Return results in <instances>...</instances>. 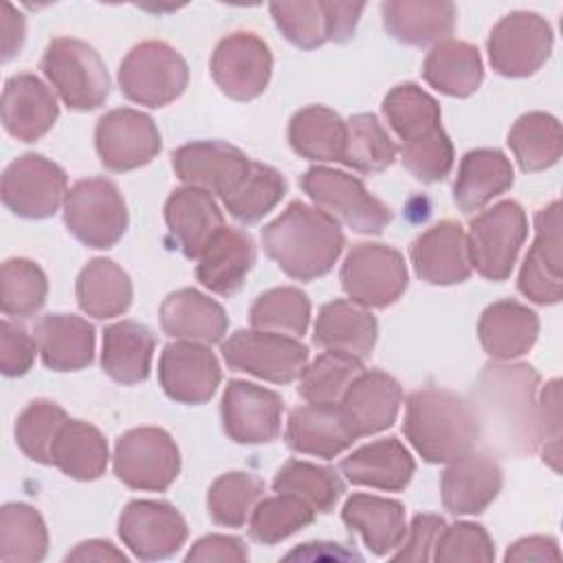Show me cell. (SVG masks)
Wrapping results in <instances>:
<instances>
[{
  "label": "cell",
  "mask_w": 563,
  "mask_h": 563,
  "mask_svg": "<svg viewBox=\"0 0 563 563\" xmlns=\"http://www.w3.org/2000/svg\"><path fill=\"white\" fill-rule=\"evenodd\" d=\"M539 380L528 363H488L482 369L468 405L488 449L510 457L539 449Z\"/></svg>",
  "instance_id": "obj_1"
},
{
  "label": "cell",
  "mask_w": 563,
  "mask_h": 563,
  "mask_svg": "<svg viewBox=\"0 0 563 563\" xmlns=\"http://www.w3.org/2000/svg\"><path fill=\"white\" fill-rule=\"evenodd\" d=\"M262 246L288 277L312 282L332 271L345 235L325 211L295 200L262 229Z\"/></svg>",
  "instance_id": "obj_2"
},
{
  "label": "cell",
  "mask_w": 563,
  "mask_h": 563,
  "mask_svg": "<svg viewBox=\"0 0 563 563\" xmlns=\"http://www.w3.org/2000/svg\"><path fill=\"white\" fill-rule=\"evenodd\" d=\"M383 114L402 143V165L420 183L444 180L455 156L438 101L416 84H398L383 99Z\"/></svg>",
  "instance_id": "obj_3"
},
{
  "label": "cell",
  "mask_w": 563,
  "mask_h": 563,
  "mask_svg": "<svg viewBox=\"0 0 563 563\" xmlns=\"http://www.w3.org/2000/svg\"><path fill=\"white\" fill-rule=\"evenodd\" d=\"M402 431L429 464H449L473 451L479 440L471 405L442 387H422L409 394Z\"/></svg>",
  "instance_id": "obj_4"
},
{
  "label": "cell",
  "mask_w": 563,
  "mask_h": 563,
  "mask_svg": "<svg viewBox=\"0 0 563 563\" xmlns=\"http://www.w3.org/2000/svg\"><path fill=\"white\" fill-rule=\"evenodd\" d=\"M40 68L70 110H97L110 97V75L103 59L81 40L53 37L42 55Z\"/></svg>",
  "instance_id": "obj_5"
},
{
  "label": "cell",
  "mask_w": 563,
  "mask_h": 563,
  "mask_svg": "<svg viewBox=\"0 0 563 563\" xmlns=\"http://www.w3.org/2000/svg\"><path fill=\"white\" fill-rule=\"evenodd\" d=\"M189 81V68L183 55L158 40L136 44L119 66L121 92L147 108H163L176 101Z\"/></svg>",
  "instance_id": "obj_6"
},
{
  "label": "cell",
  "mask_w": 563,
  "mask_h": 563,
  "mask_svg": "<svg viewBox=\"0 0 563 563\" xmlns=\"http://www.w3.org/2000/svg\"><path fill=\"white\" fill-rule=\"evenodd\" d=\"M526 235V211L515 200H501L477 213L466 235L471 268L490 282L508 279Z\"/></svg>",
  "instance_id": "obj_7"
},
{
  "label": "cell",
  "mask_w": 563,
  "mask_h": 563,
  "mask_svg": "<svg viewBox=\"0 0 563 563\" xmlns=\"http://www.w3.org/2000/svg\"><path fill=\"white\" fill-rule=\"evenodd\" d=\"M301 187L321 211L356 233L376 235L394 218L383 200L372 196L356 176L341 169L310 167L301 176Z\"/></svg>",
  "instance_id": "obj_8"
},
{
  "label": "cell",
  "mask_w": 563,
  "mask_h": 563,
  "mask_svg": "<svg viewBox=\"0 0 563 563\" xmlns=\"http://www.w3.org/2000/svg\"><path fill=\"white\" fill-rule=\"evenodd\" d=\"M64 222L81 244L110 249L128 229V207L112 180L84 178L64 200Z\"/></svg>",
  "instance_id": "obj_9"
},
{
  "label": "cell",
  "mask_w": 563,
  "mask_h": 563,
  "mask_svg": "<svg viewBox=\"0 0 563 563\" xmlns=\"http://www.w3.org/2000/svg\"><path fill=\"white\" fill-rule=\"evenodd\" d=\"M409 273L398 249L378 242L352 246L341 266L345 295L365 308H387L407 290Z\"/></svg>",
  "instance_id": "obj_10"
},
{
  "label": "cell",
  "mask_w": 563,
  "mask_h": 563,
  "mask_svg": "<svg viewBox=\"0 0 563 563\" xmlns=\"http://www.w3.org/2000/svg\"><path fill=\"white\" fill-rule=\"evenodd\" d=\"M220 352L231 369L275 385L295 383L308 365V347L299 339L255 328L235 330L222 341Z\"/></svg>",
  "instance_id": "obj_11"
},
{
  "label": "cell",
  "mask_w": 563,
  "mask_h": 563,
  "mask_svg": "<svg viewBox=\"0 0 563 563\" xmlns=\"http://www.w3.org/2000/svg\"><path fill=\"white\" fill-rule=\"evenodd\" d=\"M112 464L134 490H167L180 473V451L165 429L139 427L117 440Z\"/></svg>",
  "instance_id": "obj_12"
},
{
  "label": "cell",
  "mask_w": 563,
  "mask_h": 563,
  "mask_svg": "<svg viewBox=\"0 0 563 563\" xmlns=\"http://www.w3.org/2000/svg\"><path fill=\"white\" fill-rule=\"evenodd\" d=\"M554 44L552 26L532 11H512L490 31L486 48L493 70L504 77H530L550 57Z\"/></svg>",
  "instance_id": "obj_13"
},
{
  "label": "cell",
  "mask_w": 563,
  "mask_h": 563,
  "mask_svg": "<svg viewBox=\"0 0 563 563\" xmlns=\"http://www.w3.org/2000/svg\"><path fill=\"white\" fill-rule=\"evenodd\" d=\"M363 9V2L299 0L273 2L271 15L290 44L310 51L325 42H347L354 35Z\"/></svg>",
  "instance_id": "obj_14"
},
{
  "label": "cell",
  "mask_w": 563,
  "mask_h": 563,
  "mask_svg": "<svg viewBox=\"0 0 563 563\" xmlns=\"http://www.w3.org/2000/svg\"><path fill=\"white\" fill-rule=\"evenodd\" d=\"M2 202L20 218L53 216L68 196L66 172L42 154H22L2 174Z\"/></svg>",
  "instance_id": "obj_15"
},
{
  "label": "cell",
  "mask_w": 563,
  "mask_h": 563,
  "mask_svg": "<svg viewBox=\"0 0 563 563\" xmlns=\"http://www.w3.org/2000/svg\"><path fill=\"white\" fill-rule=\"evenodd\" d=\"M216 86L235 101L260 97L271 79L273 55L268 44L251 31H235L222 37L211 55Z\"/></svg>",
  "instance_id": "obj_16"
},
{
  "label": "cell",
  "mask_w": 563,
  "mask_h": 563,
  "mask_svg": "<svg viewBox=\"0 0 563 563\" xmlns=\"http://www.w3.org/2000/svg\"><path fill=\"white\" fill-rule=\"evenodd\" d=\"M95 147L106 169L130 172L154 161L161 152V134L145 112L117 108L97 121Z\"/></svg>",
  "instance_id": "obj_17"
},
{
  "label": "cell",
  "mask_w": 563,
  "mask_h": 563,
  "mask_svg": "<svg viewBox=\"0 0 563 563\" xmlns=\"http://www.w3.org/2000/svg\"><path fill=\"white\" fill-rule=\"evenodd\" d=\"M119 537L141 561L167 559L187 539V521L167 501L134 499L119 515Z\"/></svg>",
  "instance_id": "obj_18"
},
{
  "label": "cell",
  "mask_w": 563,
  "mask_h": 563,
  "mask_svg": "<svg viewBox=\"0 0 563 563\" xmlns=\"http://www.w3.org/2000/svg\"><path fill=\"white\" fill-rule=\"evenodd\" d=\"M284 400L273 389L229 380L220 402L224 433L238 444H266L282 431Z\"/></svg>",
  "instance_id": "obj_19"
},
{
  "label": "cell",
  "mask_w": 563,
  "mask_h": 563,
  "mask_svg": "<svg viewBox=\"0 0 563 563\" xmlns=\"http://www.w3.org/2000/svg\"><path fill=\"white\" fill-rule=\"evenodd\" d=\"M537 235L521 264L517 286L521 295L539 306L561 301V205L559 200L537 211Z\"/></svg>",
  "instance_id": "obj_20"
},
{
  "label": "cell",
  "mask_w": 563,
  "mask_h": 563,
  "mask_svg": "<svg viewBox=\"0 0 563 563\" xmlns=\"http://www.w3.org/2000/svg\"><path fill=\"white\" fill-rule=\"evenodd\" d=\"M222 372L216 354L205 343L176 341L163 347L158 358V380L163 391L183 405L211 400Z\"/></svg>",
  "instance_id": "obj_21"
},
{
  "label": "cell",
  "mask_w": 563,
  "mask_h": 563,
  "mask_svg": "<svg viewBox=\"0 0 563 563\" xmlns=\"http://www.w3.org/2000/svg\"><path fill=\"white\" fill-rule=\"evenodd\" d=\"M172 167L189 187L222 198L249 172L251 158L224 141H191L172 152Z\"/></svg>",
  "instance_id": "obj_22"
},
{
  "label": "cell",
  "mask_w": 563,
  "mask_h": 563,
  "mask_svg": "<svg viewBox=\"0 0 563 563\" xmlns=\"http://www.w3.org/2000/svg\"><path fill=\"white\" fill-rule=\"evenodd\" d=\"M501 484L504 473L495 455L468 451L449 462L440 477L442 506L451 515H479L495 501Z\"/></svg>",
  "instance_id": "obj_23"
},
{
  "label": "cell",
  "mask_w": 563,
  "mask_h": 563,
  "mask_svg": "<svg viewBox=\"0 0 563 563\" xmlns=\"http://www.w3.org/2000/svg\"><path fill=\"white\" fill-rule=\"evenodd\" d=\"M416 275L431 286H453L471 277L466 233L455 220H440L411 244Z\"/></svg>",
  "instance_id": "obj_24"
},
{
  "label": "cell",
  "mask_w": 563,
  "mask_h": 563,
  "mask_svg": "<svg viewBox=\"0 0 563 563\" xmlns=\"http://www.w3.org/2000/svg\"><path fill=\"white\" fill-rule=\"evenodd\" d=\"M402 389L394 376L380 369L361 372L343 394L339 407L354 438L389 429L398 416Z\"/></svg>",
  "instance_id": "obj_25"
},
{
  "label": "cell",
  "mask_w": 563,
  "mask_h": 563,
  "mask_svg": "<svg viewBox=\"0 0 563 563\" xmlns=\"http://www.w3.org/2000/svg\"><path fill=\"white\" fill-rule=\"evenodd\" d=\"M4 130L24 143L42 139L57 121L59 106L51 88L33 73H20L4 81L0 103Z\"/></svg>",
  "instance_id": "obj_26"
},
{
  "label": "cell",
  "mask_w": 563,
  "mask_h": 563,
  "mask_svg": "<svg viewBox=\"0 0 563 563\" xmlns=\"http://www.w3.org/2000/svg\"><path fill=\"white\" fill-rule=\"evenodd\" d=\"M165 222L183 255L198 260L205 246L224 227V216L209 191L187 185L169 194L165 202Z\"/></svg>",
  "instance_id": "obj_27"
},
{
  "label": "cell",
  "mask_w": 563,
  "mask_h": 563,
  "mask_svg": "<svg viewBox=\"0 0 563 563\" xmlns=\"http://www.w3.org/2000/svg\"><path fill=\"white\" fill-rule=\"evenodd\" d=\"M253 238L235 227H222L205 246L196 264L198 282L222 297L235 295L255 264Z\"/></svg>",
  "instance_id": "obj_28"
},
{
  "label": "cell",
  "mask_w": 563,
  "mask_h": 563,
  "mask_svg": "<svg viewBox=\"0 0 563 563\" xmlns=\"http://www.w3.org/2000/svg\"><path fill=\"white\" fill-rule=\"evenodd\" d=\"M354 440L339 405L310 402L292 409L286 422V444L303 455L332 460Z\"/></svg>",
  "instance_id": "obj_29"
},
{
  "label": "cell",
  "mask_w": 563,
  "mask_h": 563,
  "mask_svg": "<svg viewBox=\"0 0 563 563\" xmlns=\"http://www.w3.org/2000/svg\"><path fill=\"white\" fill-rule=\"evenodd\" d=\"M161 328L176 341L213 345L222 341L229 328L224 308L196 288H180L161 303Z\"/></svg>",
  "instance_id": "obj_30"
},
{
  "label": "cell",
  "mask_w": 563,
  "mask_h": 563,
  "mask_svg": "<svg viewBox=\"0 0 563 563\" xmlns=\"http://www.w3.org/2000/svg\"><path fill=\"white\" fill-rule=\"evenodd\" d=\"M33 334L42 363L53 372H77L92 363L95 328L77 314H44Z\"/></svg>",
  "instance_id": "obj_31"
},
{
  "label": "cell",
  "mask_w": 563,
  "mask_h": 563,
  "mask_svg": "<svg viewBox=\"0 0 563 563\" xmlns=\"http://www.w3.org/2000/svg\"><path fill=\"white\" fill-rule=\"evenodd\" d=\"M380 15L385 31L409 46H435L449 40L455 29V4L444 0L383 2Z\"/></svg>",
  "instance_id": "obj_32"
},
{
  "label": "cell",
  "mask_w": 563,
  "mask_h": 563,
  "mask_svg": "<svg viewBox=\"0 0 563 563\" xmlns=\"http://www.w3.org/2000/svg\"><path fill=\"white\" fill-rule=\"evenodd\" d=\"M416 471V462L398 438L369 442L341 462V473L356 486L398 493L407 488Z\"/></svg>",
  "instance_id": "obj_33"
},
{
  "label": "cell",
  "mask_w": 563,
  "mask_h": 563,
  "mask_svg": "<svg viewBox=\"0 0 563 563\" xmlns=\"http://www.w3.org/2000/svg\"><path fill=\"white\" fill-rule=\"evenodd\" d=\"M539 334V317L515 299L490 303L477 323V336L484 352L495 361H512L526 354Z\"/></svg>",
  "instance_id": "obj_34"
},
{
  "label": "cell",
  "mask_w": 563,
  "mask_h": 563,
  "mask_svg": "<svg viewBox=\"0 0 563 563\" xmlns=\"http://www.w3.org/2000/svg\"><path fill=\"white\" fill-rule=\"evenodd\" d=\"M376 336L378 323L369 308L358 306L350 299H334L321 306L314 321L312 341L319 347L365 358L372 354Z\"/></svg>",
  "instance_id": "obj_35"
},
{
  "label": "cell",
  "mask_w": 563,
  "mask_h": 563,
  "mask_svg": "<svg viewBox=\"0 0 563 563\" xmlns=\"http://www.w3.org/2000/svg\"><path fill=\"white\" fill-rule=\"evenodd\" d=\"M515 172L501 150L479 147L464 154L453 183V200L464 213L484 209L493 198L512 187Z\"/></svg>",
  "instance_id": "obj_36"
},
{
  "label": "cell",
  "mask_w": 563,
  "mask_h": 563,
  "mask_svg": "<svg viewBox=\"0 0 563 563\" xmlns=\"http://www.w3.org/2000/svg\"><path fill=\"white\" fill-rule=\"evenodd\" d=\"M345 526L361 534L367 550L376 556H385L396 550L405 534V506L396 499L356 493L341 510Z\"/></svg>",
  "instance_id": "obj_37"
},
{
  "label": "cell",
  "mask_w": 563,
  "mask_h": 563,
  "mask_svg": "<svg viewBox=\"0 0 563 563\" xmlns=\"http://www.w3.org/2000/svg\"><path fill=\"white\" fill-rule=\"evenodd\" d=\"M154 334L147 325L139 321H119L103 330L101 367L103 372L121 383L136 385L150 376Z\"/></svg>",
  "instance_id": "obj_38"
},
{
  "label": "cell",
  "mask_w": 563,
  "mask_h": 563,
  "mask_svg": "<svg viewBox=\"0 0 563 563\" xmlns=\"http://www.w3.org/2000/svg\"><path fill=\"white\" fill-rule=\"evenodd\" d=\"M422 77L442 95L468 97L484 79L479 51L462 40H444L429 51L422 64Z\"/></svg>",
  "instance_id": "obj_39"
},
{
  "label": "cell",
  "mask_w": 563,
  "mask_h": 563,
  "mask_svg": "<svg viewBox=\"0 0 563 563\" xmlns=\"http://www.w3.org/2000/svg\"><path fill=\"white\" fill-rule=\"evenodd\" d=\"M75 295L79 308L95 319L123 314L132 303L130 275L108 257L90 260L77 275Z\"/></svg>",
  "instance_id": "obj_40"
},
{
  "label": "cell",
  "mask_w": 563,
  "mask_h": 563,
  "mask_svg": "<svg viewBox=\"0 0 563 563\" xmlns=\"http://www.w3.org/2000/svg\"><path fill=\"white\" fill-rule=\"evenodd\" d=\"M108 442L103 433L84 420H66L51 446V464L64 475L92 482L106 473Z\"/></svg>",
  "instance_id": "obj_41"
},
{
  "label": "cell",
  "mask_w": 563,
  "mask_h": 563,
  "mask_svg": "<svg viewBox=\"0 0 563 563\" xmlns=\"http://www.w3.org/2000/svg\"><path fill=\"white\" fill-rule=\"evenodd\" d=\"M288 143L301 158L341 163L347 143V123L325 106H306L290 119Z\"/></svg>",
  "instance_id": "obj_42"
},
{
  "label": "cell",
  "mask_w": 563,
  "mask_h": 563,
  "mask_svg": "<svg viewBox=\"0 0 563 563\" xmlns=\"http://www.w3.org/2000/svg\"><path fill=\"white\" fill-rule=\"evenodd\" d=\"M508 145L523 172H543L561 158V123L548 112H526L510 128Z\"/></svg>",
  "instance_id": "obj_43"
},
{
  "label": "cell",
  "mask_w": 563,
  "mask_h": 563,
  "mask_svg": "<svg viewBox=\"0 0 563 563\" xmlns=\"http://www.w3.org/2000/svg\"><path fill=\"white\" fill-rule=\"evenodd\" d=\"M48 530L42 515L22 501L4 504L0 510V561L35 563L46 556Z\"/></svg>",
  "instance_id": "obj_44"
},
{
  "label": "cell",
  "mask_w": 563,
  "mask_h": 563,
  "mask_svg": "<svg viewBox=\"0 0 563 563\" xmlns=\"http://www.w3.org/2000/svg\"><path fill=\"white\" fill-rule=\"evenodd\" d=\"M286 191L288 183L275 167L251 161L242 180L220 200L235 220L253 224L262 220L286 196Z\"/></svg>",
  "instance_id": "obj_45"
},
{
  "label": "cell",
  "mask_w": 563,
  "mask_h": 563,
  "mask_svg": "<svg viewBox=\"0 0 563 563\" xmlns=\"http://www.w3.org/2000/svg\"><path fill=\"white\" fill-rule=\"evenodd\" d=\"M275 493H288L314 508V512H332L345 486L339 473L330 466L303 462V460H288L273 479Z\"/></svg>",
  "instance_id": "obj_46"
},
{
  "label": "cell",
  "mask_w": 563,
  "mask_h": 563,
  "mask_svg": "<svg viewBox=\"0 0 563 563\" xmlns=\"http://www.w3.org/2000/svg\"><path fill=\"white\" fill-rule=\"evenodd\" d=\"M361 372H365L361 358L328 350L319 354L310 365H306L303 374L299 376L297 391L308 402L339 405Z\"/></svg>",
  "instance_id": "obj_47"
},
{
  "label": "cell",
  "mask_w": 563,
  "mask_h": 563,
  "mask_svg": "<svg viewBox=\"0 0 563 563\" xmlns=\"http://www.w3.org/2000/svg\"><path fill=\"white\" fill-rule=\"evenodd\" d=\"M347 143L341 163L361 172V174H378L387 169L398 154L396 143L380 125L376 114L363 112L354 114L347 121Z\"/></svg>",
  "instance_id": "obj_48"
},
{
  "label": "cell",
  "mask_w": 563,
  "mask_h": 563,
  "mask_svg": "<svg viewBox=\"0 0 563 563\" xmlns=\"http://www.w3.org/2000/svg\"><path fill=\"white\" fill-rule=\"evenodd\" d=\"M255 330L301 336L310 323V299L295 286H279L262 292L249 312Z\"/></svg>",
  "instance_id": "obj_49"
},
{
  "label": "cell",
  "mask_w": 563,
  "mask_h": 563,
  "mask_svg": "<svg viewBox=\"0 0 563 563\" xmlns=\"http://www.w3.org/2000/svg\"><path fill=\"white\" fill-rule=\"evenodd\" d=\"M264 495V482L246 471H231L220 475L207 493L209 517L218 526L240 528L251 517L253 508Z\"/></svg>",
  "instance_id": "obj_50"
},
{
  "label": "cell",
  "mask_w": 563,
  "mask_h": 563,
  "mask_svg": "<svg viewBox=\"0 0 563 563\" xmlns=\"http://www.w3.org/2000/svg\"><path fill=\"white\" fill-rule=\"evenodd\" d=\"M317 512L303 499L277 493L275 497L260 499L249 517V532L255 541L264 545H275L297 530L310 526Z\"/></svg>",
  "instance_id": "obj_51"
},
{
  "label": "cell",
  "mask_w": 563,
  "mask_h": 563,
  "mask_svg": "<svg viewBox=\"0 0 563 563\" xmlns=\"http://www.w3.org/2000/svg\"><path fill=\"white\" fill-rule=\"evenodd\" d=\"M0 286V306L7 317L35 314L44 306L48 295V282L44 271L26 257H11L2 264Z\"/></svg>",
  "instance_id": "obj_52"
},
{
  "label": "cell",
  "mask_w": 563,
  "mask_h": 563,
  "mask_svg": "<svg viewBox=\"0 0 563 563\" xmlns=\"http://www.w3.org/2000/svg\"><path fill=\"white\" fill-rule=\"evenodd\" d=\"M66 420L68 413L57 402L33 400L15 420V444L33 462L51 464V446Z\"/></svg>",
  "instance_id": "obj_53"
},
{
  "label": "cell",
  "mask_w": 563,
  "mask_h": 563,
  "mask_svg": "<svg viewBox=\"0 0 563 563\" xmlns=\"http://www.w3.org/2000/svg\"><path fill=\"white\" fill-rule=\"evenodd\" d=\"M495 559V543L488 537L486 528L471 521H457L444 526L438 537L433 561H482L488 563Z\"/></svg>",
  "instance_id": "obj_54"
},
{
  "label": "cell",
  "mask_w": 563,
  "mask_h": 563,
  "mask_svg": "<svg viewBox=\"0 0 563 563\" xmlns=\"http://www.w3.org/2000/svg\"><path fill=\"white\" fill-rule=\"evenodd\" d=\"M539 446L543 462L559 471L561 460V380L552 378L539 394Z\"/></svg>",
  "instance_id": "obj_55"
},
{
  "label": "cell",
  "mask_w": 563,
  "mask_h": 563,
  "mask_svg": "<svg viewBox=\"0 0 563 563\" xmlns=\"http://www.w3.org/2000/svg\"><path fill=\"white\" fill-rule=\"evenodd\" d=\"M35 336L7 319L0 323V369L4 376H24L35 361Z\"/></svg>",
  "instance_id": "obj_56"
},
{
  "label": "cell",
  "mask_w": 563,
  "mask_h": 563,
  "mask_svg": "<svg viewBox=\"0 0 563 563\" xmlns=\"http://www.w3.org/2000/svg\"><path fill=\"white\" fill-rule=\"evenodd\" d=\"M444 519L438 515H416L398 552L391 556L394 561H429L433 559V550L440 532L444 530Z\"/></svg>",
  "instance_id": "obj_57"
},
{
  "label": "cell",
  "mask_w": 563,
  "mask_h": 563,
  "mask_svg": "<svg viewBox=\"0 0 563 563\" xmlns=\"http://www.w3.org/2000/svg\"><path fill=\"white\" fill-rule=\"evenodd\" d=\"M187 563H227V561H249V548L240 537H229V534H207L202 539H198L191 550L185 556Z\"/></svg>",
  "instance_id": "obj_58"
},
{
  "label": "cell",
  "mask_w": 563,
  "mask_h": 563,
  "mask_svg": "<svg viewBox=\"0 0 563 563\" xmlns=\"http://www.w3.org/2000/svg\"><path fill=\"white\" fill-rule=\"evenodd\" d=\"M506 563H523V561H561V550L554 537L532 534L515 541L506 554Z\"/></svg>",
  "instance_id": "obj_59"
},
{
  "label": "cell",
  "mask_w": 563,
  "mask_h": 563,
  "mask_svg": "<svg viewBox=\"0 0 563 563\" xmlns=\"http://www.w3.org/2000/svg\"><path fill=\"white\" fill-rule=\"evenodd\" d=\"M0 31H2V62H9L18 55L26 37V20L24 15L9 2L2 4L0 13Z\"/></svg>",
  "instance_id": "obj_60"
},
{
  "label": "cell",
  "mask_w": 563,
  "mask_h": 563,
  "mask_svg": "<svg viewBox=\"0 0 563 563\" xmlns=\"http://www.w3.org/2000/svg\"><path fill=\"white\" fill-rule=\"evenodd\" d=\"M66 561H97V563H108V561H119V563H125L128 556L117 550L110 541H103V539H90V541H81L75 550H70L66 554Z\"/></svg>",
  "instance_id": "obj_61"
}]
</instances>
